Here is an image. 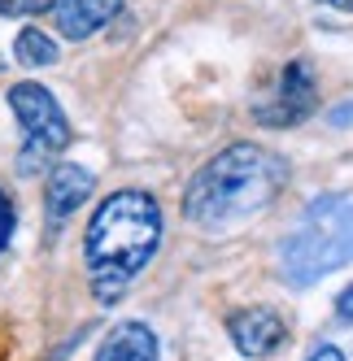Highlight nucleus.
Listing matches in <instances>:
<instances>
[{"label":"nucleus","mask_w":353,"mask_h":361,"mask_svg":"<svg viewBox=\"0 0 353 361\" xmlns=\"http://www.w3.org/2000/svg\"><path fill=\"white\" fill-rule=\"evenodd\" d=\"M162 248V204L140 192H114L92 209L83 231V262L100 305H114Z\"/></svg>","instance_id":"obj_1"},{"label":"nucleus","mask_w":353,"mask_h":361,"mask_svg":"<svg viewBox=\"0 0 353 361\" xmlns=\"http://www.w3.org/2000/svg\"><path fill=\"white\" fill-rule=\"evenodd\" d=\"M284 178L288 166L275 152L258 144H232L192 174L184 192V218L205 231L240 226L284 192Z\"/></svg>","instance_id":"obj_2"},{"label":"nucleus","mask_w":353,"mask_h":361,"mask_svg":"<svg viewBox=\"0 0 353 361\" xmlns=\"http://www.w3.org/2000/svg\"><path fill=\"white\" fill-rule=\"evenodd\" d=\"M9 109L22 122V157L18 170L22 174H40L53 157H61L66 144L74 140L70 118L57 105V96L40 87V83H13L9 87Z\"/></svg>","instance_id":"obj_3"},{"label":"nucleus","mask_w":353,"mask_h":361,"mask_svg":"<svg viewBox=\"0 0 353 361\" xmlns=\"http://www.w3.org/2000/svg\"><path fill=\"white\" fill-rule=\"evenodd\" d=\"M314 74L306 61H288L284 74H280V87H275V96L266 100V105H258V122L262 126H297L306 122L314 114Z\"/></svg>","instance_id":"obj_4"},{"label":"nucleus","mask_w":353,"mask_h":361,"mask_svg":"<svg viewBox=\"0 0 353 361\" xmlns=\"http://www.w3.org/2000/svg\"><path fill=\"white\" fill-rule=\"evenodd\" d=\"M227 331H232V344L244 353V357H266L284 344V318L275 314V309H240V314H232V322H227Z\"/></svg>","instance_id":"obj_5"},{"label":"nucleus","mask_w":353,"mask_h":361,"mask_svg":"<svg viewBox=\"0 0 353 361\" xmlns=\"http://www.w3.org/2000/svg\"><path fill=\"white\" fill-rule=\"evenodd\" d=\"M92 196V174L74 161H57L53 174H48V196H44V214H48V226H61L79 204Z\"/></svg>","instance_id":"obj_6"},{"label":"nucleus","mask_w":353,"mask_h":361,"mask_svg":"<svg viewBox=\"0 0 353 361\" xmlns=\"http://www.w3.org/2000/svg\"><path fill=\"white\" fill-rule=\"evenodd\" d=\"M122 5H127V0H57L53 22L66 39H92L96 31H105L122 13Z\"/></svg>","instance_id":"obj_7"},{"label":"nucleus","mask_w":353,"mask_h":361,"mask_svg":"<svg viewBox=\"0 0 353 361\" xmlns=\"http://www.w3.org/2000/svg\"><path fill=\"white\" fill-rule=\"evenodd\" d=\"M92 361H157V335L144 322H118Z\"/></svg>","instance_id":"obj_8"},{"label":"nucleus","mask_w":353,"mask_h":361,"mask_svg":"<svg viewBox=\"0 0 353 361\" xmlns=\"http://www.w3.org/2000/svg\"><path fill=\"white\" fill-rule=\"evenodd\" d=\"M13 61H22L27 70H44L57 61V44L48 39L40 27H22L18 39H13Z\"/></svg>","instance_id":"obj_9"},{"label":"nucleus","mask_w":353,"mask_h":361,"mask_svg":"<svg viewBox=\"0 0 353 361\" xmlns=\"http://www.w3.org/2000/svg\"><path fill=\"white\" fill-rule=\"evenodd\" d=\"M57 0H0V13L5 18H31V13H48Z\"/></svg>","instance_id":"obj_10"},{"label":"nucleus","mask_w":353,"mask_h":361,"mask_svg":"<svg viewBox=\"0 0 353 361\" xmlns=\"http://www.w3.org/2000/svg\"><path fill=\"white\" fill-rule=\"evenodd\" d=\"M13 226H18V214H13V200L0 192V252L9 248V240H13Z\"/></svg>","instance_id":"obj_11"},{"label":"nucleus","mask_w":353,"mask_h":361,"mask_svg":"<svg viewBox=\"0 0 353 361\" xmlns=\"http://www.w3.org/2000/svg\"><path fill=\"white\" fill-rule=\"evenodd\" d=\"M336 314H340L345 322L353 318V288H345V292H340V300H336Z\"/></svg>","instance_id":"obj_12"},{"label":"nucleus","mask_w":353,"mask_h":361,"mask_svg":"<svg viewBox=\"0 0 353 361\" xmlns=\"http://www.w3.org/2000/svg\"><path fill=\"white\" fill-rule=\"evenodd\" d=\"M310 361H345V353L340 348H332V344H323V348H314V357Z\"/></svg>","instance_id":"obj_13"},{"label":"nucleus","mask_w":353,"mask_h":361,"mask_svg":"<svg viewBox=\"0 0 353 361\" xmlns=\"http://www.w3.org/2000/svg\"><path fill=\"white\" fill-rule=\"evenodd\" d=\"M327 5H336V9H345V13H353V0H327Z\"/></svg>","instance_id":"obj_14"}]
</instances>
